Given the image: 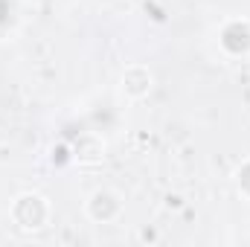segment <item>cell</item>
I'll return each mask as SVG.
<instances>
[{
	"instance_id": "obj_1",
	"label": "cell",
	"mask_w": 250,
	"mask_h": 247,
	"mask_svg": "<svg viewBox=\"0 0 250 247\" xmlns=\"http://www.w3.org/2000/svg\"><path fill=\"white\" fill-rule=\"evenodd\" d=\"M123 87H125V93L134 96V99L146 96L151 90V73L146 67H128L123 76Z\"/></svg>"
}]
</instances>
